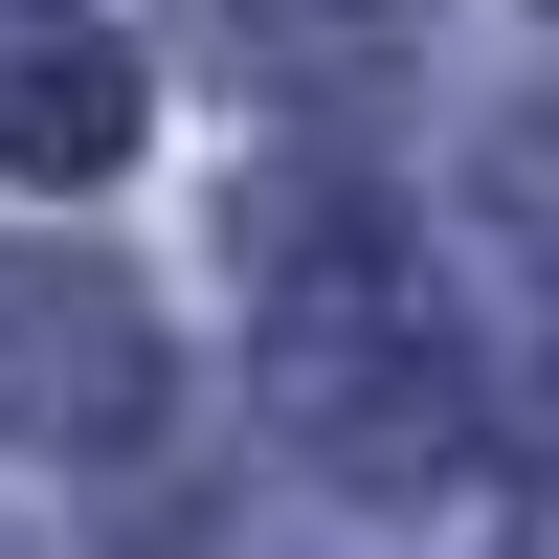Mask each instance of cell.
<instances>
[{
	"mask_svg": "<svg viewBox=\"0 0 559 559\" xmlns=\"http://www.w3.org/2000/svg\"><path fill=\"white\" fill-rule=\"evenodd\" d=\"M269 403H292L336 471H426V448L471 426V381H448L426 292H403V269H358L336 224H292V269H269Z\"/></svg>",
	"mask_w": 559,
	"mask_h": 559,
	"instance_id": "1",
	"label": "cell"
},
{
	"mask_svg": "<svg viewBox=\"0 0 559 559\" xmlns=\"http://www.w3.org/2000/svg\"><path fill=\"white\" fill-rule=\"evenodd\" d=\"M134 157V45L68 0H0V179H112Z\"/></svg>",
	"mask_w": 559,
	"mask_h": 559,
	"instance_id": "3",
	"label": "cell"
},
{
	"mask_svg": "<svg viewBox=\"0 0 559 559\" xmlns=\"http://www.w3.org/2000/svg\"><path fill=\"white\" fill-rule=\"evenodd\" d=\"M492 202H515L537 247H559V112H515V134H492Z\"/></svg>",
	"mask_w": 559,
	"mask_h": 559,
	"instance_id": "5",
	"label": "cell"
},
{
	"mask_svg": "<svg viewBox=\"0 0 559 559\" xmlns=\"http://www.w3.org/2000/svg\"><path fill=\"white\" fill-rule=\"evenodd\" d=\"M224 45H247V68H381L403 0H224Z\"/></svg>",
	"mask_w": 559,
	"mask_h": 559,
	"instance_id": "4",
	"label": "cell"
},
{
	"mask_svg": "<svg viewBox=\"0 0 559 559\" xmlns=\"http://www.w3.org/2000/svg\"><path fill=\"white\" fill-rule=\"evenodd\" d=\"M157 403V313L68 247H0V448H112Z\"/></svg>",
	"mask_w": 559,
	"mask_h": 559,
	"instance_id": "2",
	"label": "cell"
}]
</instances>
